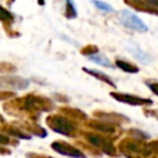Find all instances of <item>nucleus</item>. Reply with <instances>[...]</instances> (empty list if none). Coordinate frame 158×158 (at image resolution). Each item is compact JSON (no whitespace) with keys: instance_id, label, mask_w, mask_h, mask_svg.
<instances>
[{"instance_id":"obj_1","label":"nucleus","mask_w":158,"mask_h":158,"mask_svg":"<svg viewBox=\"0 0 158 158\" xmlns=\"http://www.w3.org/2000/svg\"><path fill=\"white\" fill-rule=\"evenodd\" d=\"M5 111L11 115H19L21 111H26L30 117L36 120L38 112L41 111H49L53 109V104L49 99L36 96V95H27L21 99H15L4 105Z\"/></svg>"},{"instance_id":"obj_2","label":"nucleus","mask_w":158,"mask_h":158,"mask_svg":"<svg viewBox=\"0 0 158 158\" xmlns=\"http://www.w3.org/2000/svg\"><path fill=\"white\" fill-rule=\"evenodd\" d=\"M118 148L127 158H147L151 153H153L148 143L136 138L122 139Z\"/></svg>"},{"instance_id":"obj_3","label":"nucleus","mask_w":158,"mask_h":158,"mask_svg":"<svg viewBox=\"0 0 158 158\" xmlns=\"http://www.w3.org/2000/svg\"><path fill=\"white\" fill-rule=\"evenodd\" d=\"M46 122L51 130L68 137H74L78 132V128L74 121H72L70 118L63 115H51L46 118Z\"/></svg>"},{"instance_id":"obj_4","label":"nucleus","mask_w":158,"mask_h":158,"mask_svg":"<svg viewBox=\"0 0 158 158\" xmlns=\"http://www.w3.org/2000/svg\"><path fill=\"white\" fill-rule=\"evenodd\" d=\"M84 137H85V139H86L93 147L99 148V149L102 151L104 153L110 154V156H115V154H116L115 147H114V144L111 143V141H110L109 138L104 137L102 135H98V133H93V132H84Z\"/></svg>"},{"instance_id":"obj_5","label":"nucleus","mask_w":158,"mask_h":158,"mask_svg":"<svg viewBox=\"0 0 158 158\" xmlns=\"http://www.w3.org/2000/svg\"><path fill=\"white\" fill-rule=\"evenodd\" d=\"M120 22L125 27L131 28V30H136V31H141V32L148 31V27L143 23V21L135 14L130 12L128 10H122L120 12Z\"/></svg>"},{"instance_id":"obj_6","label":"nucleus","mask_w":158,"mask_h":158,"mask_svg":"<svg viewBox=\"0 0 158 158\" xmlns=\"http://www.w3.org/2000/svg\"><path fill=\"white\" fill-rule=\"evenodd\" d=\"M52 149H54L56 152L63 154V156H68V157H72V158H86L85 154L75 148L74 146L64 142V141H54L52 143Z\"/></svg>"},{"instance_id":"obj_7","label":"nucleus","mask_w":158,"mask_h":158,"mask_svg":"<svg viewBox=\"0 0 158 158\" xmlns=\"http://www.w3.org/2000/svg\"><path fill=\"white\" fill-rule=\"evenodd\" d=\"M30 81L25 78L20 77H0V86L6 89H25L27 88Z\"/></svg>"},{"instance_id":"obj_8","label":"nucleus","mask_w":158,"mask_h":158,"mask_svg":"<svg viewBox=\"0 0 158 158\" xmlns=\"http://www.w3.org/2000/svg\"><path fill=\"white\" fill-rule=\"evenodd\" d=\"M111 96L114 99H116L117 101L128 104V105H151L152 100L149 99H143V98H138L135 95H130V94H122V93H111Z\"/></svg>"},{"instance_id":"obj_9","label":"nucleus","mask_w":158,"mask_h":158,"mask_svg":"<svg viewBox=\"0 0 158 158\" xmlns=\"http://www.w3.org/2000/svg\"><path fill=\"white\" fill-rule=\"evenodd\" d=\"M89 127H91L93 130L95 131H99L101 133H105V135H109V133H115L116 128L112 123L110 122H102V121H95V120H91V121H88L86 123Z\"/></svg>"},{"instance_id":"obj_10","label":"nucleus","mask_w":158,"mask_h":158,"mask_svg":"<svg viewBox=\"0 0 158 158\" xmlns=\"http://www.w3.org/2000/svg\"><path fill=\"white\" fill-rule=\"evenodd\" d=\"M125 2L128 6L137 10V11H144V12H149V14H158V11L154 7H152L146 0H125Z\"/></svg>"},{"instance_id":"obj_11","label":"nucleus","mask_w":158,"mask_h":158,"mask_svg":"<svg viewBox=\"0 0 158 158\" xmlns=\"http://www.w3.org/2000/svg\"><path fill=\"white\" fill-rule=\"evenodd\" d=\"M0 131L7 133L10 136L17 137V138H23V139H28L30 138V135L25 133L23 131L20 130V127H16L14 125H0Z\"/></svg>"},{"instance_id":"obj_12","label":"nucleus","mask_w":158,"mask_h":158,"mask_svg":"<svg viewBox=\"0 0 158 158\" xmlns=\"http://www.w3.org/2000/svg\"><path fill=\"white\" fill-rule=\"evenodd\" d=\"M60 114L68 118H70L72 121H81L86 118V115L84 112H81L78 109H69V107H62L60 109Z\"/></svg>"},{"instance_id":"obj_13","label":"nucleus","mask_w":158,"mask_h":158,"mask_svg":"<svg viewBox=\"0 0 158 158\" xmlns=\"http://www.w3.org/2000/svg\"><path fill=\"white\" fill-rule=\"evenodd\" d=\"M21 126H22L23 130H26L27 132L33 133V135L40 136V137H46V135H47L46 131H44L41 126H38V125H36V123H32V122H23Z\"/></svg>"},{"instance_id":"obj_14","label":"nucleus","mask_w":158,"mask_h":158,"mask_svg":"<svg viewBox=\"0 0 158 158\" xmlns=\"http://www.w3.org/2000/svg\"><path fill=\"white\" fill-rule=\"evenodd\" d=\"M128 51H130L139 62H142V63H144V64H147V63L151 62V57H149L147 53H144L141 48H138L137 46H131V47H128Z\"/></svg>"},{"instance_id":"obj_15","label":"nucleus","mask_w":158,"mask_h":158,"mask_svg":"<svg viewBox=\"0 0 158 158\" xmlns=\"http://www.w3.org/2000/svg\"><path fill=\"white\" fill-rule=\"evenodd\" d=\"M83 70H84L85 73H88V74H90V75L98 78L99 80H101V81H104V83H106V84H109V85H111V86L115 88V83L111 80V78H110L109 75H106V74H104V73H101V72H99V70H91V69H88V68H83Z\"/></svg>"},{"instance_id":"obj_16","label":"nucleus","mask_w":158,"mask_h":158,"mask_svg":"<svg viewBox=\"0 0 158 158\" xmlns=\"http://www.w3.org/2000/svg\"><path fill=\"white\" fill-rule=\"evenodd\" d=\"M88 58L91 60V62H94V63H96V64H99V65H104V67H112V64H111V62L105 57V56H101V54H99V53H95V54H91V56H88Z\"/></svg>"},{"instance_id":"obj_17","label":"nucleus","mask_w":158,"mask_h":158,"mask_svg":"<svg viewBox=\"0 0 158 158\" xmlns=\"http://www.w3.org/2000/svg\"><path fill=\"white\" fill-rule=\"evenodd\" d=\"M116 65L122 69L123 72H127V73H137L138 72V68L126 60H122V59H116Z\"/></svg>"},{"instance_id":"obj_18","label":"nucleus","mask_w":158,"mask_h":158,"mask_svg":"<svg viewBox=\"0 0 158 158\" xmlns=\"http://www.w3.org/2000/svg\"><path fill=\"white\" fill-rule=\"evenodd\" d=\"M67 6H65V17L67 19H74L77 17V10L74 6V2L72 0H67Z\"/></svg>"},{"instance_id":"obj_19","label":"nucleus","mask_w":158,"mask_h":158,"mask_svg":"<svg viewBox=\"0 0 158 158\" xmlns=\"http://www.w3.org/2000/svg\"><path fill=\"white\" fill-rule=\"evenodd\" d=\"M91 2H93L94 6H96V7H98L99 10H101V11H105V12H112V11H114V7H112L111 5L104 2V1H100V0H91Z\"/></svg>"},{"instance_id":"obj_20","label":"nucleus","mask_w":158,"mask_h":158,"mask_svg":"<svg viewBox=\"0 0 158 158\" xmlns=\"http://www.w3.org/2000/svg\"><path fill=\"white\" fill-rule=\"evenodd\" d=\"M0 20L4 22H12L14 17L7 10H5L2 6H0Z\"/></svg>"},{"instance_id":"obj_21","label":"nucleus","mask_w":158,"mask_h":158,"mask_svg":"<svg viewBox=\"0 0 158 158\" xmlns=\"http://www.w3.org/2000/svg\"><path fill=\"white\" fill-rule=\"evenodd\" d=\"M7 144H14V146H16V144H17V141L10 138L9 136H6V135H4V133H0V146H7Z\"/></svg>"},{"instance_id":"obj_22","label":"nucleus","mask_w":158,"mask_h":158,"mask_svg":"<svg viewBox=\"0 0 158 158\" xmlns=\"http://www.w3.org/2000/svg\"><path fill=\"white\" fill-rule=\"evenodd\" d=\"M81 53L83 54H85V56H91V54H95V53H98V47L96 46H86V47H84L83 49H81Z\"/></svg>"},{"instance_id":"obj_23","label":"nucleus","mask_w":158,"mask_h":158,"mask_svg":"<svg viewBox=\"0 0 158 158\" xmlns=\"http://www.w3.org/2000/svg\"><path fill=\"white\" fill-rule=\"evenodd\" d=\"M0 70L1 72H14L15 67L9 63H0Z\"/></svg>"},{"instance_id":"obj_24","label":"nucleus","mask_w":158,"mask_h":158,"mask_svg":"<svg viewBox=\"0 0 158 158\" xmlns=\"http://www.w3.org/2000/svg\"><path fill=\"white\" fill-rule=\"evenodd\" d=\"M12 96H14V93H11V91H0V100L10 99Z\"/></svg>"},{"instance_id":"obj_25","label":"nucleus","mask_w":158,"mask_h":158,"mask_svg":"<svg viewBox=\"0 0 158 158\" xmlns=\"http://www.w3.org/2000/svg\"><path fill=\"white\" fill-rule=\"evenodd\" d=\"M27 158H53V157H48V156L38 154V153H27Z\"/></svg>"},{"instance_id":"obj_26","label":"nucleus","mask_w":158,"mask_h":158,"mask_svg":"<svg viewBox=\"0 0 158 158\" xmlns=\"http://www.w3.org/2000/svg\"><path fill=\"white\" fill-rule=\"evenodd\" d=\"M148 86L156 95H158V83H148Z\"/></svg>"},{"instance_id":"obj_27","label":"nucleus","mask_w":158,"mask_h":158,"mask_svg":"<svg viewBox=\"0 0 158 158\" xmlns=\"http://www.w3.org/2000/svg\"><path fill=\"white\" fill-rule=\"evenodd\" d=\"M149 147H151V149H152L154 153H157V154H158V141L151 142V143H149Z\"/></svg>"},{"instance_id":"obj_28","label":"nucleus","mask_w":158,"mask_h":158,"mask_svg":"<svg viewBox=\"0 0 158 158\" xmlns=\"http://www.w3.org/2000/svg\"><path fill=\"white\" fill-rule=\"evenodd\" d=\"M152 7H154L156 10H158V0H146Z\"/></svg>"},{"instance_id":"obj_29","label":"nucleus","mask_w":158,"mask_h":158,"mask_svg":"<svg viewBox=\"0 0 158 158\" xmlns=\"http://www.w3.org/2000/svg\"><path fill=\"white\" fill-rule=\"evenodd\" d=\"M9 153H10V149L4 148L2 146H0V154H9Z\"/></svg>"},{"instance_id":"obj_30","label":"nucleus","mask_w":158,"mask_h":158,"mask_svg":"<svg viewBox=\"0 0 158 158\" xmlns=\"http://www.w3.org/2000/svg\"><path fill=\"white\" fill-rule=\"evenodd\" d=\"M0 122H2V116L0 115Z\"/></svg>"}]
</instances>
